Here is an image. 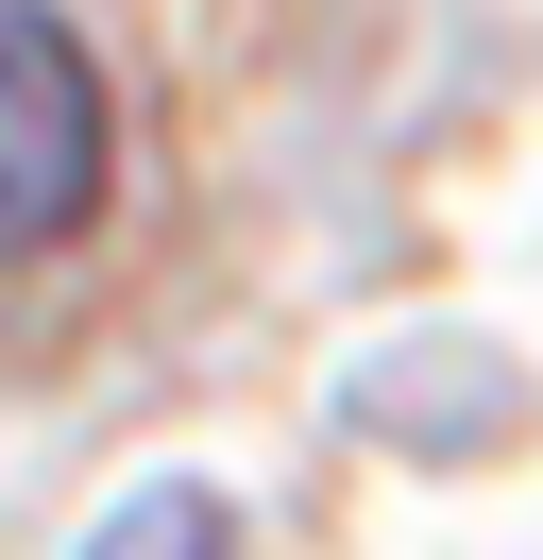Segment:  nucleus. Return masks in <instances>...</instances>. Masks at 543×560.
Here are the masks:
<instances>
[{
    "mask_svg": "<svg viewBox=\"0 0 543 560\" xmlns=\"http://www.w3.org/2000/svg\"><path fill=\"white\" fill-rule=\"evenodd\" d=\"M85 560H238V526H221V492H119V510H102V544Z\"/></svg>",
    "mask_w": 543,
    "mask_h": 560,
    "instance_id": "f03ea898",
    "label": "nucleus"
},
{
    "mask_svg": "<svg viewBox=\"0 0 543 560\" xmlns=\"http://www.w3.org/2000/svg\"><path fill=\"white\" fill-rule=\"evenodd\" d=\"M119 187V85L51 0H0V272L68 255Z\"/></svg>",
    "mask_w": 543,
    "mask_h": 560,
    "instance_id": "f257e3e1",
    "label": "nucleus"
}]
</instances>
